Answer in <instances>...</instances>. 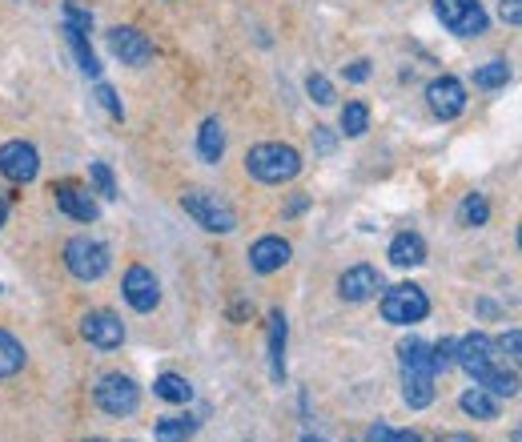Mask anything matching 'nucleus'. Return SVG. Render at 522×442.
<instances>
[{
  "instance_id": "obj_3",
  "label": "nucleus",
  "mask_w": 522,
  "mask_h": 442,
  "mask_svg": "<svg viewBox=\"0 0 522 442\" xmlns=\"http://www.w3.org/2000/svg\"><path fill=\"white\" fill-rule=\"evenodd\" d=\"M65 266L77 282H101L109 274V250L93 238H73L65 246Z\"/></svg>"
},
{
  "instance_id": "obj_6",
  "label": "nucleus",
  "mask_w": 522,
  "mask_h": 442,
  "mask_svg": "<svg viewBox=\"0 0 522 442\" xmlns=\"http://www.w3.org/2000/svg\"><path fill=\"white\" fill-rule=\"evenodd\" d=\"M438 21L454 33V37H478L486 33V13L478 0H434Z\"/></svg>"
},
{
  "instance_id": "obj_12",
  "label": "nucleus",
  "mask_w": 522,
  "mask_h": 442,
  "mask_svg": "<svg viewBox=\"0 0 522 442\" xmlns=\"http://www.w3.org/2000/svg\"><path fill=\"white\" fill-rule=\"evenodd\" d=\"M378 290H382V274H378L374 266H350V270L338 278L342 302H370Z\"/></svg>"
},
{
  "instance_id": "obj_5",
  "label": "nucleus",
  "mask_w": 522,
  "mask_h": 442,
  "mask_svg": "<svg viewBox=\"0 0 522 442\" xmlns=\"http://www.w3.org/2000/svg\"><path fill=\"white\" fill-rule=\"evenodd\" d=\"M93 398H97V406H101L105 414H113V418H125V414H133V410L141 406V390H137V382L125 378V374H105V378L97 382Z\"/></svg>"
},
{
  "instance_id": "obj_30",
  "label": "nucleus",
  "mask_w": 522,
  "mask_h": 442,
  "mask_svg": "<svg viewBox=\"0 0 522 442\" xmlns=\"http://www.w3.org/2000/svg\"><path fill=\"white\" fill-rule=\"evenodd\" d=\"M89 177H93L101 197H117V181H113V169L105 161H89Z\"/></svg>"
},
{
  "instance_id": "obj_29",
  "label": "nucleus",
  "mask_w": 522,
  "mask_h": 442,
  "mask_svg": "<svg viewBox=\"0 0 522 442\" xmlns=\"http://www.w3.org/2000/svg\"><path fill=\"white\" fill-rule=\"evenodd\" d=\"M510 81V65L506 61H490V65H482L478 73H474V85L478 89H502Z\"/></svg>"
},
{
  "instance_id": "obj_36",
  "label": "nucleus",
  "mask_w": 522,
  "mask_h": 442,
  "mask_svg": "<svg viewBox=\"0 0 522 442\" xmlns=\"http://www.w3.org/2000/svg\"><path fill=\"white\" fill-rule=\"evenodd\" d=\"M498 346H502V350H506L510 358H518V350H522V338H518V330H510V334H506V338H502Z\"/></svg>"
},
{
  "instance_id": "obj_8",
  "label": "nucleus",
  "mask_w": 522,
  "mask_h": 442,
  "mask_svg": "<svg viewBox=\"0 0 522 442\" xmlns=\"http://www.w3.org/2000/svg\"><path fill=\"white\" fill-rule=\"evenodd\" d=\"M81 334H85V342L97 346V350H117V346L125 342V326H121V318L109 314V310H89V314L81 318Z\"/></svg>"
},
{
  "instance_id": "obj_14",
  "label": "nucleus",
  "mask_w": 522,
  "mask_h": 442,
  "mask_svg": "<svg viewBox=\"0 0 522 442\" xmlns=\"http://www.w3.org/2000/svg\"><path fill=\"white\" fill-rule=\"evenodd\" d=\"M290 242L286 238H261V242H253V250H249V266L257 270V274H274V270H282L286 262H290Z\"/></svg>"
},
{
  "instance_id": "obj_7",
  "label": "nucleus",
  "mask_w": 522,
  "mask_h": 442,
  "mask_svg": "<svg viewBox=\"0 0 522 442\" xmlns=\"http://www.w3.org/2000/svg\"><path fill=\"white\" fill-rule=\"evenodd\" d=\"M0 173H5L9 181L25 185L41 173V157L29 141H9V145H0Z\"/></svg>"
},
{
  "instance_id": "obj_2",
  "label": "nucleus",
  "mask_w": 522,
  "mask_h": 442,
  "mask_svg": "<svg viewBox=\"0 0 522 442\" xmlns=\"http://www.w3.org/2000/svg\"><path fill=\"white\" fill-rule=\"evenodd\" d=\"M181 209L197 221L201 230H209V234H233V230H237V213L229 209V201H221V197L209 193V189L185 193V197H181Z\"/></svg>"
},
{
  "instance_id": "obj_39",
  "label": "nucleus",
  "mask_w": 522,
  "mask_h": 442,
  "mask_svg": "<svg viewBox=\"0 0 522 442\" xmlns=\"http://www.w3.org/2000/svg\"><path fill=\"white\" fill-rule=\"evenodd\" d=\"M438 442H474V438H470V434H442Z\"/></svg>"
},
{
  "instance_id": "obj_37",
  "label": "nucleus",
  "mask_w": 522,
  "mask_h": 442,
  "mask_svg": "<svg viewBox=\"0 0 522 442\" xmlns=\"http://www.w3.org/2000/svg\"><path fill=\"white\" fill-rule=\"evenodd\" d=\"M346 77H350V81H366V77H370V65H366V61H354V65L346 69Z\"/></svg>"
},
{
  "instance_id": "obj_16",
  "label": "nucleus",
  "mask_w": 522,
  "mask_h": 442,
  "mask_svg": "<svg viewBox=\"0 0 522 442\" xmlns=\"http://www.w3.org/2000/svg\"><path fill=\"white\" fill-rule=\"evenodd\" d=\"M57 209L77 217V221H97V213H101L97 201L89 197V189H81V185H61L57 189Z\"/></svg>"
},
{
  "instance_id": "obj_34",
  "label": "nucleus",
  "mask_w": 522,
  "mask_h": 442,
  "mask_svg": "<svg viewBox=\"0 0 522 442\" xmlns=\"http://www.w3.org/2000/svg\"><path fill=\"white\" fill-rule=\"evenodd\" d=\"M97 101H101V105H105L113 117H125V109H121V101H117V93H113L109 85H97Z\"/></svg>"
},
{
  "instance_id": "obj_41",
  "label": "nucleus",
  "mask_w": 522,
  "mask_h": 442,
  "mask_svg": "<svg viewBox=\"0 0 522 442\" xmlns=\"http://www.w3.org/2000/svg\"><path fill=\"white\" fill-rule=\"evenodd\" d=\"M302 442H326V438H314V434H306V438H302Z\"/></svg>"
},
{
  "instance_id": "obj_10",
  "label": "nucleus",
  "mask_w": 522,
  "mask_h": 442,
  "mask_svg": "<svg viewBox=\"0 0 522 442\" xmlns=\"http://www.w3.org/2000/svg\"><path fill=\"white\" fill-rule=\"evenodd\" d=\"M109 49H113V57H117L121 65H133V69L149 65V57H153L149 37H145L141 29H129V25H121V29L109 33Z\"/></svg>"
},
{
  "instance_id": "obj_22",
  "label": "nucleus",
  "mask_w": 522,
  "mask_h": 442,
  "mask_svg": "<svg viewBox=\"0 0 522 442\" xmlns=\"http://www.w3.org/2000/svg\"><path fill=\"white\" fill-rule=\"evenodd\" d=\"M462 410H466L470 418L490 422V418H498V398H494V394H486L482 386H474V390H466V394H462Z\"/></svg>"
},
{
  "instance_id": "obj_11",
  "label": "nucleus",
  "mask_w": 522,
  "mask_h": 442,
  "mask_svg": "<svg viewBox=\"0 0 522 442\" xmlns=\"http://www.w3.org/2000/svg\"><path fill=\"white\" fill-rule=\"evenodd\" d=\"M125 302L137 310V314H149V310H157V302H161V286H157V278L145 270V266H133L129 274H125Z\"/></svg>"
},
{
  "instance_id": "obj_38",
  "label": "nucleus",
  "mask_w": 522,
  "mask_h": 442,
  "mask_svg": "<svg viewBox=\"0 0 522 442\" xmlns=\"http://www.w3.org/2000/svg\"><path fill=\"white\" fill-rule=\"evenodd\" d=\"M314 137H318V149H322V153H330V149H334V137H330L326 129H314Z\"/></svg>"
},
{
  "instance_id": "obj_23",
  "label": "nucleus",
  "mask_w": 522,
  "mask_h": 442,
  "mask_svg": "<svg viewBox=\"0 0 522 442\" xmlns=\"http://www.w3.org/2000/svg\"><path fill=\"white\" fill-rule=\"evenodd\" d=\"M153 394H157V398H165V402H177V406H185V402L193 398V386H189L181 374H161V378L153 382Z\"/></svg>"
},
{
  "instance_id": "obj_15",
  "label": "nucleus",
  "mask_w": 522,
  "mask_h": 442,
  "mask_svg": "<svg viewBox=\"0 0 522 442\" xmlns=\"http://www.w3.org/2000/svg\"><path fill=\"white\" fill-rule=\"evenodd\" d=\"M434 370H402V398L410 410H422L434 402Z\"/></svg>"
},
{
  "instance_id": "obj_25",
  "label": "nucleus",
  "mask_w": 522,
  "mask_h": 442,
  "mask_svg": "<svg viewBox=\"0 0 522 442\" xmlns=\"http://www.w3.org/2000/svg\"><path fill=\"white\" fill-rule=\"evenodd\" d=\"M486 217H490V205H486L482 193H470V197L458 205V226H466V230L486 226Z\"/></svg>"
},
{
  "instance_id": "obj_13",
  "label": "nucleus",
  "mask_w": 522,
  "mask_h": 442,
  "mask_svg": "<svg viewBox=\"0 0 522 442\" xmlns=\"http://www.w3.org/2000/svg\"><path fill=\"white\" fill-rule=\"evenodd\" d=\"M494 338H486V334H466L462 342H454V366H462V370H470V374H478L482 366H490L494 362Z\"/></svg>"
},
{
  "instance_id": "obj_4",
  "label": "nucleus",
  "mask_w": 522,
  "mask_h": 442,
  "mask_svg": "<svg viewBox=\"0 0 522 442\" xmlns=\"http://www.w3.org/2000/svg\"><path fill=\"white\" fill-rule=\"evenodd\" d=\"M430 314V298L418 286H394L382 294V318L390 326H414Z\"/></svg>"
},
{
  "instance_id": "obj_35",
  "label": "nucleus",
  "mask_w": 522,
  "mask_h": 442,
  "mask_svg": "<svg viewBox=\"0 0 522 442\" xmlns=\"http://www.w3.org/2000/svg\"><path fill=\"white\" fill-rule=\"evenodd\" d=\"M498 17L506 25H518L522 21V5H518V0H498Z\"/></svg>"
},
{
  "instance_id": "obj_9",
  "label": "nucleus",
  "mask_w": 522,
  "mask_h": 442,
  "mask_svg": "<svg viewBox=\"0 0 522 442\" xmlns=\"http://www.w3.org/2000/svg\"><path fill=\"white\" fill-rule=\"evenodd\" d=\"M426 101H430L434 117L454 121V117L466 109V89H462L458 77H434V81L426 85Z\"/></svg>"
},
{
  "instance_id": "obj_40",
  "label": "nucleus",
  "mask_w": 522,
  "mask_h": 442,
  "mask_svg": "<svg viewBox=\"0 0 522 442\" xmlns=\"http://www.w3.org/2000/svg\"><path fill=\"white\" fill-rule=\"evenodd\" d=\"M5 213H9V197H0V226H5Z\"/></svg>"
},
{
  "instance_id": "obj_20",
  "label": "nucleus",
  "mask_w": 522,
  "mask_h": 442,
  "mask_svg": "<svg viewBox=\"0 0 522 442\" xmlns=\"http://www.w3.org/2000/svg\"><path fill=\"white\" fill-rule=\"evenodd\" d=\"M390 262L394 266H422L426 262V242L418 238V234H398L394 242H390Z\"/></svg>"
},
{
  "instance_id": "obj_28",
  "label": "nucleus",
  "mask_w": 522,
  "mask_h": 442,
  "mask_svg": "<svg viewBox=\"0 0 522 442\" xmlns=\"http://www.w3.org/2000/svg\"><path fill=\"white\" fill-rule=\"evenodd\" d=\"M65 33H69V45H73V53H77V65H81V73H85V77H101V65H97L93 49L85 45V33H73V29H65Z\"/></svg>"
},
{
  "instance_id": "obj_26",
  "label": "nucleus",
  "mask_w": 522,
  "mask_h": 442,
  "mask_svg": "<svg viewBox=\"0 0 522 442\" xmlns=\"http://www.w3.org/2000/svg\"><path fill=\"white\" fill-rule=\"evenodd\" d=\"M398 354H402V370H434L430 366V346L418 342V338H406L398 346Z\"/></svg>"
},
{
  "instance_id": "obj_31",
  "label": "nucleus",
  "mask_w": 522,
  "mask_h": 442,
  "mask_svg": "<svg viewBox=\"0 0 522 442\" xmlns=\"http://www.w3.org/2000/svg\"><path fill=\"white\" fill-rule=\"evenodd\" d=\"M370 442H422L418 430H390V426H370Z\"/></svg>"
},
{
  "instance_id": "obj_32",
  "label": "nucleus",
  "mask_w": 522,
  "mask_h": 442,
  "mask_svg": "<svg viewBox=\"0 0 522 442\" xmlns=\"http://www.w3.org/2000/svg\"><path fill=\"white\" fill-rule=\"evenodd\" d=\"M430 366H434V374H446L454 366V342L450 338H442L438 346H430Z\"/></svg>"
},
{
  "instance_id": "obj_1",
  "label": "nucleus",
  "mask_w": 522,
  "mask_h": 442,
  "mask_svg": "<svg viewBox=\"0 0 522 442\" xmlns=\"http://www.w3.org/2000/svg\"><path fill=\"white\" fill-rule=\"evenodd\" d=\"M245 169H249V177L266 181V185H282V181H294L302 173V153L294 145H282V141H261V145L249 149Z\"/></svg>"
},
{
  "instance_id": "obj_33",
  "label": "nucleus",
  "mask_w": 522,
  "mask_h": 442,
  "mask_svg": "<svg viewBox=\"0 0 522 442\" xmlns=\"http://www.w3.org/2000/svg\"><path fill=\"white\" fill-rule=\"evenodd\" d=\"M306 93H310L318 105H330V101H334V85H330L322 73H314V77L306 81Z\"/></svg>"
},
{
  "instance_id": "obj_17",
  "label": "nucleus",
  "mask_w": 522,
  "mask_h": 442,
  "mask_svg": "<svg viewBox=\"0 0 522 442\" xmlns=\"http://www.w3.org/2000/svg\"><path fill=\"white\" fill-rule=\"evenodd\" d=\"M474 382L486 390V394H494V398H514L518 394V374L514 370H506V366H482L478 374H474Z\"/></svg>"
},
{
  "instance_id": "obj_21",
  "label": "nucleus",
  "mask_w": 522,
  "mask_h": 442,
  "mask_svg": "<svg viewBox=\"0 0 522 442\" xmlns=\"http://www.w3.org/2000/svg\"><path fill=\"white\" fill-rule=\"evenodd\" d=\"M193 430H197V418H189V414H165V418H157L153 438L157 442H185V438H193Z\"/></svg>"
},
{
  "instance_id": "obj_24",
  "label": "nucleus",
  "mask_w": 522,
  "mask_h": 442,
  "mask_svg": "<svg viewBox=\"0 0 522 442\" xmlns=\"http://www.w3.org/2000/svg\"><path fill=\"white\" fill-rule=\"evenodd\" d=\"M21 366H25V346H21L13 334H5V330H0V378L17 374Z\"/></svg>"
},
{
  "instance_id": "obj_19",
  "label": "nucleus",
  "mask_w": 522,
  "mask_h": 442,
  "mask_svg": "<svg viewBox=\"0 0 522 442\" xmlns=\"http://www.w3.org/2000/svg\"><path fill=\"white\" fill-rule=\"evenodd\" d=\"M270 374L274 382L286 378V314L282 310L270 314Z\"/></svg>"
},
{
  "instance_id": "obj_18",
  "label": "nucleus",
  "mask_w": 522,
  "mask_h": 442,
  "mask_svg": "<svg viewBox=\"0 0 522 442\" xmlns=\"http://www.w3.org/2000/svg\"><path fill=\"white\" fill-rule=\"evenodd\" d=\"M221 153H225V129H221L217 117H205L201 129H197V157H201L205 165H217Z\"/></svg>"
},
{
  "instance_id": "obj_27",
  "label": "nucleus",
  "mask_w": 522,
  "mask_h": 442,
  "mask_svg": "<svg viewBox=\"0 0 522 442\" xmlns=\"http://www.w3.org/2000/svg\"><path fill=\"white\" fill-rule=\"evenodd\" d=\"M370 129V109L362 105V101H350L346 109H342V133L346 137H362Z\"/></svg>"
}]
</instances>
